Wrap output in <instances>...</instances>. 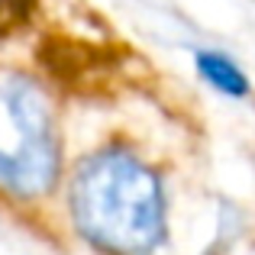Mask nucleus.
Instances as JSON below:
<instances>
[{
  "instance_id": "nucleus-1",
  "label": "nucleus",
  "mask_w": 255,
  "mask_h": 255,
  "mask_svg": "<svg viewBox=\"0 0 255 255\" xmlns=\"http://www.w3.org/2000/svg\"><path fill=\"white\" fill-rule=\"evenodd\" d=\"M78 230L113 255H149L165 236L162 184L132 152H94L71 184Z\"/></svg>"
},
{
  "instance_id": "nucleus-2",
  "label": "nucleus",
  "mask_w": 255,
  "mask_h": 255,
  "mask_svg": "<svg viewBox=\"0 0 255 255\" xmlns=\"http://www.w3.org/2000/svg\"><path fill=\"white\" fill-rule=\"evenodd\" d=\"M58 139L45 94L29 78L0 71V184L39 197L55 184Z\"/></svg>"
},
{
  "instance_id": "nucleus-3",
  "label": "nucleus",
  "mask_w": 255,
  "mask_h": 255,
  "mask_svg": "<svg viewBox=\"0 0 255 255\" xmlns=\"http://www.w3.org/2000/svg\"><path fill=\"white\" fill-rule=\"evenodd\" d=\"M194 62H197V71L217 87L220 94H226V97H246V94H249V78H246V71L239 68L230 55L207 49V52H197Z\"/></svg>"
},
{
  "instance_id": "nucleus-4",
  "label": "nucleus",
  "mask_w": 255,
  "mask_h": 255,
  "mask_svg": "<svg viewBox=\"0 0 255 255\" xmlns=\"http://www.w3.org/2000/svg\"><path fill=\"white\" fill-rule=\"evenodd\" d=\"M32 6H36V0H0V36L16 29L19 23H26Z\"/></svg>"
}]
</instances>
